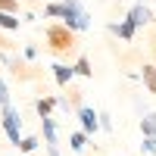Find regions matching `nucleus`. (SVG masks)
I'll return each instance as SVG.
<instances>
[{
	"mask_svg": "<svg viewBox=\"0 0 156 156\" xmlns=\"http://www.w3.org/2000/svg\"><path fill=\"white\" fill-rule=\"evenodd\" d=\"M44 16L47 19H62V25L72 28L75 34L90 28V12L84 9L81 0H56V3H47L44 6Z\"/></svg>",
	"mask_w": 156,
	"mask_h": 156,
	"instance_id": "1",
	"label": "nucleus"
},
{
	"mask_svg": "<svg viewBox=\"0 0 156 156\" xmlns=\"http://www.w3.org/2000/svg\"><path fill=\"white\" fill-rule=\"evenodd\" d=\"M44 41H47V50L53 56H69L72 50L78 47V37L72 28H66L62 22H53V25H47L44 28Z\"/></svg>",
	"mask_w": 156,
	"mask_h": 156,
	"instance_id": "2",
	"label": "nucleus"
},
{
	"mask_svg": "<svg viewBox=\"0 0 156 156\" xmlns=\"http://www.w3.org/2000/svg\"><path fill=\"white\" fill-rule=\"evenodd\" d=\"M0 125H3V131H6V137H9V144H12V147H19L25 134H22V115H19V109L12 106V103L0 109Z\"/></svg>",
	"mask_w": 156,
	"mask_h": 156,
	"instance_id": "3",
	"label": "nucleus"
},
{
	"mask_svg": "<svg viewBox=\"0 0 156 156\" xmlns=\"http://www.w3.org/2000/svg\"><path fill=\"white\" fill-rule=\"evenodd\" d=\"M41 131H44V147H47V156H62L59 153V128H56V119H41Z\"/></svg>",
	"mask_w": 156,
	"mask_h": 156,
	"instance_id": "4",
	"label": "nucleus"
},
{
	"mask_svg": "<svg viewBox=\"0 0 156 156\" xmlns=\"http://www.w3.org/2000/svg\"><path fill=\"white\" fill-rule=\"evenodd\" d=\"M125 19L131 22V25H137V28H140V25H150V22L156 19V12H153V6H147V3H144V0H137V3H131V6H128Z\"/></svg>",
	"mask_w": 156,
	"mask_h": 156,
	"instance_id": "5",
	"label": "nucleus"
},
{
	"mask_svg": "<svg viewBox=\"0 0 156 156\" xmlns=\"http://www.w3.org/2000/svg\"><path fill=\"white\" fill-rule=\"evenodd\" d=\"M3 59V66H9V72L16 75V78H25V81H31V78H37V72L28 66V62H25L22 56H9V53H3L0 56Z\"/></svg>",
	"mask_w": 156,
	"mask_h": 156,
	"instance_id": "6",
	"label": "nucleus"
},
{
	"mask_svg": "<svg viewBox=\"0 0 156 156\" xmlns=\"http://www.w3.org/2000/svg\"><path fill=\"white\" fill-rule=\"evenodd\" d=\"M75 115H78V122H81V131H84L87 137L100 131V112H97L94 106H81Z\"/></svg>",
	"mask_w": 156,
	"mask_h": 156,
	"instance_id": "7",
	"label": "nucleus"
},
{
	"mask_svg": "<svg viewBox=\"0 0 156 156\" xmlns=\"http://www.w3.org/2000/svg\"><path fill=\"white\" fill-rule=\"evenodd\" d=\"M106 31H109V34H115V37H122V41H134L137 25H131L128 19H119V22H109V25H106Z\"/></svg>",
	"mask_w": 156,
	"mask_h": 156,
	"instance_id": "8",
	"label": "nucleus"
},
{
	"mask_svg": "<svg viewBox=\"0 0 156 156\" xmlns=\"http://www.w3.org/2000/svg\"><path fill=\"white\" fill-rule=\"evenodd\" d=\"M53 78H56V84L59 87H69L72 84V78H75V66H66V62H53Z\"/></svg>",
	"mask_w": 156,
	"mask_h": 156,
	"instance_id": "9",
	"label": "nucleus"
},
{
	"mask_svg": "<svg viewBox=\"0 0 156 156\" xmlns=\"http://www.w3.org/2000/svg\"><path fill=\"white\" fill-rule=\"evenodd\" d=\"M56 106H59L56 94H50V97H37V100H34V109H37V115H41V119H50V112H53Z\"/></svg>",
	"mask_w": 156,
	"mask_h": 156,
	"instance_id": "10",
	"label": "nucleus"
},
{
	"mask_svg": "<svg viewBox=\"0 0 156 156\" xmlns=\"http://www.w3.org/2000/svg\"><path fill=\"white\" fill-rule=\"evenodd\" d=\"M140 81H144V87L150 94H156V66L153 62H144V66H140Z\"/></svg>",
	"mask_w": 156,
	"mask_h": 156,
	"instance_id": "11",
	"label": "nucleus"
},
{
	"mask_svg": "<svg viewBox=\"0 0 156 156\" xmlns=\"http://www.w3.org/2000/svg\"><path fill=\"white\" fill-rule=\"evenodd\" d=\"M140 134L144 137H156V109L140 115Z\"/></svg>",
	"mask_w": 156,
	"mask_h": 156,
	"instance_id": "12",
	"label": "nucleus"
},
{
	"mask_svg": "<svg viewBox=\"0 0 156 156\" xmlns=\"http://www.w3.org/2000/svg\"><path fill=\"white\" fill-rule=\"evenodd\" d=\"M72 66H75V75H81V78H94V66H90V59H87L84 53L78 56Z\"/></svg>",
	"mask_w": 156,
	"mask_h": 156,
	"instance_id": "13",
	"label": "nucleus"
},
{
	"mask_svg": "<svg viewBox=\"0 0 156 156\" xmlns=\"http://www.w3.org/2000/svg\"><path fill=\"white\" fill-rule=\"evenodd\" d=\"M22 19L19 16H9V12H0V31H19Z\"/></svg>",
	"mask_w": 156,
	"mask_h": 156,
	"instance_id": "14",
	"label": "nucleus"
},
{
	"mask_svg": "<svg viewBox=\"0 0 156 156\" xmlns=\"http://www.w3.org/2000/svg\"><path fill=\"white\" fill-rule=\"evenodd\" d=\"M69 147H72L75 153H78V150H84V147H87V134L81 131V128H78V131H72V134H69Z\"/></svg>",
	"mask_w": 156,
	"mask_h": 156,
	"instance_id": "15",
	"label": "nucleus"
},
{
	"mask_svg": "<svg viewBox=\"0 0 156 156\" xmlns=\"http://www.w3.org/2000/svg\"><path fill=\"white\" fill-rule=\"evenodd\" d=\"M37 144H41V137H37V134H25L22 144H19V153H31V150H37Z\"/></svg>",
	"mask_w": 156,
	"mask_h": 156,
	"instance_id": "16",
	"label": "nucleus"
},
{
	"mask_svg": "<svg viewBox=\"0 0 156 156\" xmlns=\"http://www.w3.org/2000/svg\"><path fill=\"white\" fill-rule=\"evenodd\" d=\"M0 12H9V16H19V0H0Z\"/></svg>",
	"mask_w": 156,
	"mask_h": 156,
	"instance_id": "17",
	"label": "nucleus"
},
{
	"mask_svg": "<svg viewBox=\"0 0 156 156\" xmlns=\"http://www.w3.org/2000/svg\"><path fill=\"white\" fill-rule=\"evenodd\" d=\"M3 106H9V87H6V81L0 78V109Z\"/></svg>",
	"mask_w": 156,
	"mask_h": 156,
	"instance_id": "18",
	"label": "nucleus"
},
{
	"mask_svg": "<svg viewBox=\"0 0 156 156\" xmlns=\"http://www.w3.org/2000/svg\"><path fill=\"white\" fill-rule=\"evenodd\" d=\"M100 128H106V131H112V115H109L106 109L100 112Z\"/></svg>",
	"mask_w": 156,
	"mask_h": 156,
	"instance_id": "19",
	"label": "nucleus"
},
{
	"mask_svg": "<svg viewBox=\"0 0 156 156\" xmlns=\"http://www.w3.org/2000/svg\"><path fill=\"white\" fill-rule=\"evenodd\" d=\"M140 150H144V153H156V137H144Z\"/></svg>",
	"mask_w": 156,
	"mask_h": 156,
	"instance_id": "20",
	"label": "nucleus"
},
{
	"mask_svg": "<svg viewBox=\"0 0 156 156\" xmlns=\"http://www.w3.org/2000/svg\"><path fill=\"white\" fill-rule=\"evenodd\" d=\"M37 56V44H25V59H34Z\"/></svg>",
	"mask_w": 156,
	"mask_h": 156,
	"instance_id": "21",
	"label": "nucleus"
},
{
	"mask_svg": "<svg viewBox=\"0 0 156 156\" xmlns=\"http://www.w3.org/2000/svg\"><path fill=\"white\" fill-rule=\"evenodd\" d=\"M0 47H3V50H6V47H12V44L6 41V37H3V34H0Z\"/></svg>",
	"mask_w": 156,
	"mask_h": 156,
	"instance_id": "22",
	"label": "nucleus"
}]
</instances>
